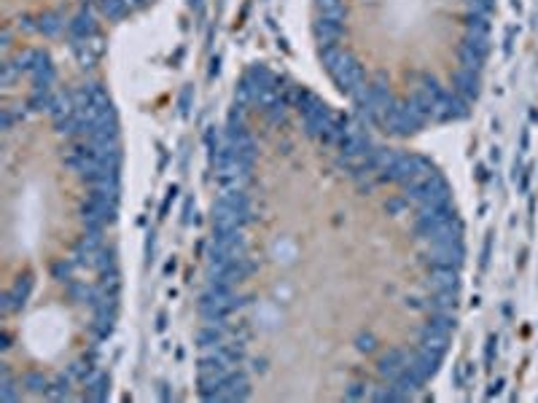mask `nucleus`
I'll return each instance as SVG.
<instances>
[{"mask_svg":"<svg viewBox=\"0 0 538 403\" xmlns=\"http://www.w3.org/2000/svg\"><path fill=\"white\" fill-rule=\"evenodd\" d=\"M70 51L76 54V60L84 70H92L100 62L105 46H102L100 35H95V38H70Z\"/></svg>","mask_w":538,"mask_h":403,"instance_id":"7","label":"nucleus"},{"mask_svg":"<svg viewBox=\"0 0 538 403\" xmlns=\"http://www.w3.org/2000/svg\"><path fill=\"white\" fill-rule=\"evenodd\" d=\"M27 76H30L32 89H52V84L57 81V70H54V65H52L46 51H43V57L38 60V65L32 67Z\"/></svg>","mask_w":538,"mask_h":403,"instance_id":"17","label":"nucleus"},{"mask_svg":"<svg viewBox=\"0 0 538 403\" xmlns=\"http://www.w3.org/2000/svg\"><path fill=\"white\" fill-rule=\"evenodd\" d=\"M410 205L412 202L404 196V194H401V196H390V199L385 202V213H388V216H401V213L410 210Z\"/></svg>","mask_w":538,"mask_h":403,"instance_id":"32","label":"nucleus"},{"mask_svg":"<svg viewBox=\"0 0 538 403\" xmlns=\"http://www.w3.org/2000/svg\"><path fill=\"white\" fill-rule=\"evenodd\" d=\"M63 290L76 307H87V310H92L97 301L102 299L100 285L97 282H84V279H65Z\"/></svg>","mask_w":538,"mask_h":403,"instance_id":"5","label":"nucleus"},{"mask_svg":"<svg viewBox=\"0 0 538 403\" xmlns=\"http://www.w3.org/2000/svg\"><path fill=\"white\" fill-rule=\"evenodd\" d=\"M366 390H369L366 382H350L345 387V401H366Z\"/></svg>","mask_w":538,"mask_h":403,"instance_id":"34","label":"nucleus"},{"mask_svg":"<svg viewBox=\"0 0 538 403\" xmlns=\"http://www.w3.org/2000/svg\"><path fill=\"white\" fill-rule=\"evenodd\" d=\"M317 14L331 19H345V3L342 0H315Z\"/></svg>","mask_w":538,"mask_h":403,"instance_id":"28","label":"nucleus"},{"mask_svg":"<svg viewBox=\"0 0 538 403\" xmlns=\"http://www.w3.org/2000/svg\"><path fill=\"white\" fill-rule=\"evenodd\" d=\"M35 30L43 32V35H60L63 30H67V19H65L60 11H43L38 19H35Z\"/></svg>","mask_w":538,"mask_h":403,"instance_id":"20","label":"nucleus"},{"mask_svg":"<svg viewBox=\"0 0 538 403\" xmlns=\"http://www.w3.org/2000/svg\"><path fill=\"white\" fill-rule=\"evenodd\" d=\"M458 307V290H434L428 296V312H455Z\"/></svg>","mask_w":538,"mask_h":403,"instance_id":"22","label":"nucleus"},{"mask_svg":"<svg viewBox=\"0 0 538 403\" xmlns=\"http://www.w3.org/2000/svg\"><path fill=\"white\" fill-rule=\"evenodd\" d=\"M0 349H3V352H8V349H11V336H8V334H3V336H0Z\"/></svg>","mask_w":538,"mask_h":403,"instance_id":"38","label":"nucleus"},{"mask_svg":"<svg viewBox=\"0 0 538 403\" xmlns=\"http://www.w3.org/2000/svg\"><path fill=\"white\" fill-rule=\"evenodd\" d=\"M425 323H431L434 328H442L447 334H452L455 331V312H431V317Z\"/></svg>","mask_w":538,"mask_h":403,"instance_id":"30","label":"nucleus"},{"mask_svg":"<svg viewBox=\"0 0 538 403\" xmlns=\"http://www.w3.org/2000/svg\"><path fill=\"white\" fill-rule=\"evenodd\" d=\"M417 339H420V344H428V347L439 349V352H447V347H449V334L442 331V328H434L431 323H423L417 328Z\"/></svg>","mask_w":538,"mask_h":403,"instance_id":"19","label":"nucleus"},{"mask_svg":"<svg viewBox=\"0 0 538 403\" xmlns=\"http://www.w3.org/2000/svg\"><path fill=\"white\" fill-rule=\"evenodd\" d=\"M78 213H81V220H100V223H113L116 216H119V202H111V199H97V196H89L78 205Z\"/></svg>","mask_w":538,"mask_h":403,"instance_id":"6","label":"nucleus"},{"mask_svg":"<svg viewBox=\"0 0 538 403\" xmlns=\"http://www.w3.org/2000/svg\"><path fill=\"white\" fill-rule=\"evenodd\" d=\"M458 57H460V67L479 73V70H482V65H484V57H487V54H482V51H476V49H471V46L460 43V49H458Z\"/></svg>","mask_w":538,"mask_h":403,"instance_id":"26","label":"nucleus"},{"mask_svg":"<svg viewBox=\"0 0 538 403\" xmlns=\"http://www.w3.org/2000/svg\"><path fill=\"white\" fill-rule=\"evenodd\" d=\"M89 334H92L95 341H108L113 336V323H97V320H92L89 323Z\"/></svg>","mask_w":538,"mask_h":403,"instance_id":"33","label":"nucleus"},{"mask_svg":"<svg viewBox=\"0 0 538 403\" xmlns=\"http://www.w3.org/2000/svg\"><path fill=\"white\" fill-rule=\"evenodd\" d=\"M97 11H100V16H105L108 22H119V19L127 16L132 8H129L124 0H97Z\"/></svg>","mask_w":538,"mask_h":403,"instance_id":"23","label":"nucleus"},{"mask_svg":"<svg viewBox=\"0 0 538 403\" xmlns=\"http://www.w3.org/2000/svg\"><path fill=\"white\" fill-rule=\"evenodd\" d=\"M463 25H466V32H490V16H487V14L469 11V14L463 16Z\"/></svg>","mask_w":538,"mask_h":403,"instance_id":"29","label":"nucleus"},{"mask_svg":"<svg viewBox=\"0 0 538 403\" xmlns=\"http://www.w3.org/2000/svg\"><path fill=\"white\" fill-rule=\"evenodd\" d=\"M19 76H22V70H19V65L14 62V60H3V62H0V81H3L5 87L14 84Z\"/></svg>","mask_w":538,"mask_h":403,"instance_id":"31","label":"nucleus"},{"mask_svg":"<svg viewBox=\"0 0 538 403\" xmlns=\"http://www.w3.org/2000/svg\"><path fill=\"white\" fill-rule=\"evenodd\" d=\"M243 231H245V229L213 223V242H216V245H223V248L240 250V253H251V245H248V240H245Z\"/></svg>","mask_w":538,"mask_h":403,"instance_id":"9","label":"nucleus"},{"mask_svg":"<svg viewBox=\"0 0 538 403\" xmlns=\"http://www.w3.org/2000/svg\"><path fill=\"white\" fill-rule=\"evenodd\" d=\"M84 384V401H108V390H111V379L102 369H92L87 373V379L81 382Z\"/></svg>","mask_w":538,"mask_h":403,"instance_id":"10","label":"nucleus"},{"mask_svg":"<svg viewBox=\"0 0 538 403\" xmlns=\"http://www.w3.org/2000/svg\"><path fill=\"white\" fill-rule=\"evenodd\" d=\"M317 43L320 46H331V43H339L342 41V35H345V19H331V16H317L315 27Z\"/></svg>","mask_w":538,"mask_h":403,"instance_id":"13","label":"nucleus"},{"mask_svg":"<svg viewBox=\"0 0 538 403\" xmlns=\"http://www.w3.org/2000/svg\"><path fill=\"white\" fill-rule=\"evenodd\" d=\"M199 314H202L205 323H221V320H229L234 312H232V307H229L226 301L216 299V296L202 293V296H199Z\"/></svg>","mask_w":538,"mask_h":403,"instance_id":"15","label":"nucleus"},{"mask_svg":"<svg viewBox=\"0 0 538 403\" xmlns=\"http://www.w3.org/2000/svg\"><path fill=\"white\" fill-rule=\"evenodd\" d=\"M76 269H81V264H78L76 258H57V261L52 264V277L63 285L65 279H73Z\"/></svg>","mask_w":538,"mask_h":403,"instance_id":"27","label":"nucleus"},{"mask_svg":"<svg viewBox=\"0 0 538 403\" xmlns=\"http://www.w3.org/2000/svg\"><path fill=\"white\" fill-rule=\"evenodd\" d=\"M466 8L469 11H476V14H493L495 11V0H466Z\"/></svg>","mask_w":538,"mask_h":403,"instance_id":"36","label":"nucleus"},{"mask_svg":"<svg viewBox=\"0 0 538 403\" xmlns=\"http://www.w3.org/2000/svg\"><path fill=\"white\" fill-rule=\"evenodd\" d=\"M30 296H32V279L19 277L8 290H3V296H0V312H3V317H11V314L25 310V304L30 301Z\"/></svg>","mask_w":538,"mask_h":403,"instance_id":"4","label":"nucleus"},{"mask_svg":"<svg viewBox=\"0 0 538 403\" xmlns=\"http://www.w3.org/2000/svg\"><path fill=\"white\" fill-rule=\"evenodd\" d=\"M428 119H423L414 108H412V102L404 97V100H396L388 111H382V126L390 132V135H396V137H407V135H414V132H420L423 126H425Z\"/></svg>","mask_w":538,"mask_h":403,"instance_id":"1","label":"nucleus"},{"mask_svg":"<svg viewBox=\"0 0 538 403\" xmlns=\"http://www.w3.org/2000/svg\"><path fill=\"white\" fill-rule=\"evenodd\" d=\"M423 253V266H455L460 269L463 261H466V248H463V240H444V242H428Z\"/></svg>","mask_w":538,"mask_h":403,"instance_id":"2","label":"nucleus"},{"mask_svg":"<svg viewBox=\"0 0 538 403\" xmlns=\"http://www.w3.org/2000/svg\"><path fill=\"white\" fill-rule=\"evenodd\" d=\"M0 46H3V49H11V30H8V27H5L3 35H0Z\"/></svg>","mask_w":538,"mask_h":403,"instance_id":"37","label":"nucleus"},{"mask_svg":"<svg viewBox=\"0 0 538 403\" xmlns=\"http://www.w3.org/2000/svg\"><path fill=\"white\" fill-rule=\"evenodd\" d=\"M328 76L334 78V84H337V89L339 92L350 94L358 84H363L366 81V70H363V65L358 62L350 51H345L337 62L328 67Z\"/></svg>","mask_w":538,"mask_h":403,"instance_id":"3","label":"nucleus"},{"mask_svg":"<svg viewBox=\"0 0 538 403\" xmlns=\"http://www.w3.org/2000/svg\"><path fill=\"white\" fill-rule=\"evenodd\" d=\"M16 379L8 369V363H3L0 369V401H22V387L16 390Z\"/></svg>","mask_w":538,"mask_h":403,"instance_id":"21","label":"nucleus"},{"mask_svg":"<svg viewBox=\"0 0 538 403\" xmlns=\"http://www.w3.org/2000/svg\"><path fill=\"white\" fill-rule=\"evenodd\" d=\"M89 269L95 272L97 277L119 272V266H116V250L108 248V245H102V248H100L95 255H92V261H89Z\"/></svg>","mask_w":538,"mask_h":403,"instance_id":"18","label":"nucleus"},{"mask_svg":"<svg viewBox=\"0 0 538 403\" xmlns=\"http://www.w3.org/2000/svg\"><path fill=\"white\" fill-rule=\"evenodd\" d=\"M428 288L434 290H458L460 288V269L455 266H428Z\"/></svg>","mask_w":538,"mask_h":403,"instance_id":"11","label":"nucleus"},{"mask_svg":"<svg viewBox=\"0 0 538 403\" xmlns=\"http://www.w3.org/2000/svg\"><path fill=\"white\" fill-rule=\"evenodd\" d=\"M67 32H70V38H95V35H100L97 16L89 8H81L78 14H73L67 19Z\"/></svg>","mask_w":538,"mask_h":403,"instance_id":"12","label":"nucleus"},{"mask_svg":"<svg viewBox=\"0 0 538 403\" xmlns=\"http://www.w3.org/2000/svg\"><path fill=\"white\" fill-rule=\"evenodd\" d=\"M355 349L372 355V352H377V339H374L372 334H363V331H361V334L355 336Z\"/></svg>","mask_w":538,"mask_h":403,"instance_id":"35","label":"nucleus"},{"mask_svg":"<svg viewBox=\"0 0 538 403\" xmlns=\"http://www.w3.org/2000/svg\"><path fill=\"white\" fill-rule=\"evenodd\" d=\"M410 366V352L401 347H390L388 352H382L377 360V376L382 382H393L399 373Z\"/></svg>","mask_w":538,"mask_h":403,"instance_id":"8","label":"nucleus"},{"mask_svg":"<svg viewBox=\"0 0 538 403\" xmlns=\"http://www.w3.org/2000/svg\"><path fill=\"white\" fill-rule=\"evenodd\" d=\"M52 102H54V92L52 89H32L30 97L25 100V105H27L30 113H49L52 111Z\"/></svg>","mask_w":538,"mask_h":403,"instance_id":"24","label":"nucleus"},{"mask_svg":"<svg viewBox=\"0 0 538 403\" xmlns=\"http://www.w3.org/2000/svg\"><path fill=\"white\" fill-rule=\"evenodd\" d=\"M19 387H27L30 393H38V395H46L49 387H52V379L43 376L41 371H27L25 376H19Z\"/></svg>","mask_w":538,"mask_h":403,"instance_id":"25","label":"nucleus"},{"mask_svg":"<svg viewBox=\"0 0 538 403\" xmlns=\"http://www.w3.org/2000/svg\"><path fill=\"white\" fill-rule=\"evenodd\" d=\"M102 245H105V242H102V234H87V231H84V234L73 242V258H76L81 266H89L92 255H95Z\"/></svg>","mask_w":538,"mask_h":403,"instance_id":"16","label":"nucleus"},{"mask_svg":"<svg viewBox=\"0 0 538 403\" xmlns=\"http://www.w3.org/2000/svg\"><path fill=\"white\" fill-rule=\"evenodd\" d=\"M452 92L460 94L469 102H474L476 97H479V73L466 70V67H458L452 73Z\"/></svg>","mask_w":538,"mask_h":403,"instance_id":"14","label":"nucleus"}]
</instances>
